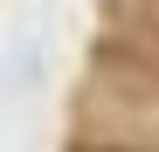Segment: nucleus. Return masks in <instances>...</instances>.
Segmentation results:
<instances>
[{"mask_svg":"<svg viewBox=\"0 0 159 152\" xmlns=\"http://www.w3.org/2000/svg\"><path fill=\"white\" fill-rule=\"evenodd\" d=\"M76 152H131V145H76Z\"/></svg>","mask_w":159,"mask_h":152,"instance_id":"1","label":"nucleus"}]
</instances>
